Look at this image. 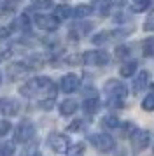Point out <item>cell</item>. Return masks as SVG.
Returning a JSON list of instances; mask_svg holds the SVG:
<instances>
[{
  "label": "cell",
  "mask_w": 154,
  "mask_h": 156,
  "mask_svg": "<svg viewBox=\"0 0 154 156\" xmlns=\"http://www.w3.org/2000/svg\"><path fill=\"white\" fill-rule=\"evenodd\" d=\"M9 130H11V123H9V121H0V137L7 135Z\"/></svg>",
  "instance_id": "30"
},
{
  "label": "cell",
  "mask_w": 154,
  "mask_h": 156,
  "mask_svg": "<svg viewBox=\"0 0 154 156\" xmlns=\"http://www.w3.org/2000/svg\"><path fill=\"white\" fill-rule=\"evenodd\" d=\"M144 30L145 32H154V12H149V16L144 21Z\"/></svg>",
  "instance_id": "27"
},
{
  "label": "cell",
  "mask_w": 154,
  "mask_h": 156,
  "mask_svg": "<svg viewBox=\"0 0 154 156\" xmlns=\"http://www.w3.org/2000/svg\"><path fill=\"white\" fill-rule=\"evenodd\" d=\"M19 111V102L11 98V97H4L0 98V112H4L5 116H16Z\"/></svg>",
  "instance_id": "10"
},
{
  "label": "cell",
  "mask_w": 154,
  "mask_h": 156,
  "mask_svg": "<svg viewBox=\"0 0 154 156\" xmlns=\"http://www.w3.org/2000/svg\"><path fill=\"white\" fill-rule=\"evenodd\" d=\"M32 4H33L35 9L44 11V9H49L51 5H53V0H32Z\"/></svg>",
  "instance_id": "26"
},
{
  "label": "cell",
  "mask_w": 154,
  "mask_h": 156,
  "mask_svg": "<svg viewBox=\"0 0 154 156\" xmlns=\"http://www.w3.org/2000/svg\"><path fill=\"white\" fill-rule=\"evenodd\" d=\"M82 62L89 67H103L110 62V55L107 51L102 49H93V51H86L82 55Z\"/></svg>",
  "instance_id": "3"
},
{
  "label": "cell",
  "mask_w": 154,
  "mask_h": 156,
  "mask_svg": "<svg viewBox=\"0 0 154 156\" xmlns=\"http://www.w3.org/2000/svg\"><path fill=\"white\" fill-rule=\"evenodd\" d=\"M89 142L91 146L102 153H107V151H112L114 146H116V140L112 139L109 133H93L89 135Z\"/></svg>",
  "instance_id": "4"
},
{
  "label": "cell",
  "mask_w": 154,
  "mask_h": 156,
  "mask_svg": "<svg viewBox=\"0 0 154 156\" xmlns=\"http://www.w3.org/2000/svg\"><path fill=\"white\" fill-rule=\"evenodd\" d=\"M72 11L74 9L70 7V5H56L54 7V16L58 20H67V18H72Z\"/></svg>",
  "instance_id": "18"
},
{
  "label": "cell",
  "mask_w": 154,
  "mask_h": 156,
  "mask_svg": "<svg viewBox=\"0 0 154 156\" xmlns=\"http://www.w3.org/2000/svg\"><path fill=\"white\" fill-rule=\"evenodd\" d=\"M112 7V0H93L91 9L93 12H96L98 16H107Z\"/></svg>",
  "instance_id": "11"
},
{
  "label": "cell",
  "mask_w": 154,
  "mask_h": 156,
  "mask_svg": "<svg viewBox=\"0 0 154 156\" xmlns=\"http://www.w3.org/2000/svg\"><path fill=\"white\" fill-rule=\"evenodd\" d=\"M91 12H93V9H91V5H77V7H74V11H72V16L74 18H86V16H89Z\"/></svg>",
  "instance_id": "20"
},
{
  "label": "cell",
  "mask_w": 154,
  "mask_h": 156,
  "mask_svg": "<svg viewBox=\"0 0 154 156\" xmlns=\"http://www.w3.org/2000/svg\"><path fill=\"white\" fill-rule=\"evenodd\" d=\"M102 125H103L105 128H110V130H114V128H119V126H121V121H119L117 116L109 114V116H105L103 119H102Z\"/></svg>",
  "instance_id": "19"
},
{
  "label": "cell",
  "mask_w": 154,
  "mask_h": 156,
  "mask_svg": "<svg viewBox=\"0 0 154 156\" xmlns=\"http://www.w3.org/2000/svg\"><path fill=\"white\" fill-rule=\"evenodd\" d=\"M142 109L147 112H152L154 111V93H149L147 97H144L142 100Z\"/></svg>",
  "instance_id": "22"
},
{
  "label": "cell",
  "mask_w": 154,
  "mask_h": 156,
  "mask_svg": "<svg viewBox=\"0 0 154 156\" xmlns=\"http://www.w3.org/2000/svg\"><path fill=\"white\" fill-rule=\"evenodd\" d=\"M82 154H84V146L82 144H75V146L68 147V151H67V156H82Z\"/></svg>",
  "instance_id": "25"
},
{
  "label": "cell",
  "mask_w": 154,
  "mask_h": 156,
  "mask_svg": "<svg viewBox=\"0 0 154 156\" xmlns=\"http://www.w3.org/2000/svg\"><path fill=\"white\" fill-rule=\"evenodd\" d=\"M11 32H12V27H4V28H0V39L9 37L11 35Z\"/></svg>",
  "instance_id": "31"
},
{
  "label": "cell",
  "mask_w": 154,
  "mask_h": 156,
  "mask_svg": "<svg viewBox=\"0 0 154 156\" xmlns=\"http://www.w3.org/2000/svg\"><path fill=\"white\" fill-rule=\"evenodd\" d=\"M79 86H81V81L75 74H65L60 79V88H61L63 93H74L79 90Z\"/></svg>",
  "instance_id": "9"
},
{
  "label": "cell",
  "mask_w": 154,
  "mask_h": 156,
  "mask_svg": "<svg viewBox=\"0 0 154 156\" xmlns=\"http://www.w3.org/2000/svg\"><path fill=\"white\" fill-rule=\"evenodd\" d=\"M124 34L126 32H100L96 35H93V41L91 42L93 44H105V42H109V39H112V37L124 35Z\"/></svg>",
  "instance_id": "15"
},
{
  "label": "cell",
  "mask_w": 154,
  "mask_h": 156,
  "mask_svg": "<svg viewBox=\"0 0 154 156\" xmlns=\"http://www.w3.org/2000/svg\"><path fill=\"white\" fill-rule=\"evenodd\" d=\"M19 93L25 95V97H39V95H44L46 98H53L56 97V84L51 81L49 77H33L26 81L25 84L19 88Z\"/></svg>",
  "instance_id": "1"
},
{
  "label": "cell",
  "mask_w": 154,
  "mask_h": 156,
  "mask_svg": "<svg viewBox=\"0 0 154 156\" xmlns=\"http://www.w3.org/2000/svg\"><path fill=\"white\" fill-rule=\"evenodd\" d=\"M103 91L109 98H119L124 100L128 97V86L124 83H121L117 79H109L103 86Z\"/></svg>",
  "instance_id": "2"
},
{
  "label": "cell",
  "mask_w": 154,
  "mask_h": 156,
  "mask_svg": "<svg viewBox=\"0 0 154 156\" xmlns=\"http://www.w3.org/2000/svg\"><path fill=\"white\" fill-rule=\"evenodd\" d=\"M137 67H138L137 60H130V62H126V63L121 65V69H119V74H121L123 77H131L133 74L137 72Z\"/></svg>",
  "instance_id": "16"
},
{
  "label": "cell",
  "mask_w": 154,
  "mask_h": 156,
  "mask_svg": "<svg viewBox=\"0 0 154 156\" xmlns=\"http://www.w3.org/2000/svg\"><path fill=\"white\" fill-rule=\"evenodd\" d=\"M33 156H40V154H33Z\"/></svg>",
  "instance_id": "33"
},
{
  "label": "cell",
  "mask_w": 154,
  "mask_h": 156,
  "mask_svg": "<svg viewBox=\"0 0 154 156\" xmlns=\"http://www.w3.org/2000/svg\"><path fill=\"white\" fill-rule=\"evenodd\" d=\"M47 146L53 149L54 153H58V154H67V151H68V147H70V142L63 133L54 132V133H51L47 137Z\"/></svg>",
  "instance_id": "5"
},
{
  "label": "cell",
  "mask_w": 154,
  "mask_h": 156,
  "mask_svg": "<svg viewBox=\"0 0 154 156\" xmlns=\"http://www.w3.org/2000/svg\"><path fill=\"white\" fill-rule=\"evenodd\" d=\"M35 25L40 30L46 32H54L60 27V20L54 14H37L35 16Z\"/></svg>",
  "instance_id": "7"
},
{
  "label": "cell",
  "mask_w": 154,
  "mask_h": 156,
  "mask_svg": "<svg viewBox=\"0 0 154 156\" xmlns=\"http://www.w3.org/2000/svg\"><path fill=\"white\" fill-rule=\"evenodd\" d=\"M130 142L135 147V151H142L149 146L151 142V133L147 130H142V128H133L131 133H130Z\"/></svg>",
  "instance_id": "6"
},
{
  "label": "cell",
  "mask_w": 154,
  "mask_h": 156,
  "mask_svg": "<svg viewBox=\"0 0 154 156\" xmlns=\"http://www.w3.org/2000/svg\"><path fill=\"white\" fill-rule=\"evenodd\" d=\"M82 109L86 114H95L100 109V100H98V97H86L82 102Z\"/></svg>",
  "instance_id": "14"
},
{
  "label": "cell",
  "mask_w": 154,
  "mask_h": 156,
  "mask_svg": "<svg viewBox=\"0 0 154 156\" xmlns=\"http://www.w3.org/2000/svg\"><path fill=\"white\" fill-rule=\"evenodd\" d=\"M152 0H131L130 2V11L131 12H145L151 7Z\"/></svg>",
  "instance_id": "17"
},
{
  "label": "cell",
  "mask_w": 154,
  "mask_h": 156,
  "mask_svg": "<svg viewBox=\"0 0 154 156\" xmlns=\"http://www.w3.org/2000/svg\"><path fill=\"white\" fill-rule=\"evenodd\" d=\"M12 154H14V144H11V142L0 144V156H12Z\"/></svg>",
  "instance_id": "23"
},
{
  "label": "cell",
  "mask_w": 154,
  "mask_h": 156,
  "mask_svg": "<svg viewBox=\"0 0 154 156\" xmlns=\"http://www.w3.org/2000/svg\"><path fill=\"white\" fill-rule=\"evenodd\" d=\"M151 88H152V91H154V84H151Z\"/></svg>",
  "instance_id": "32"
},
{
  "label": "cell",
  "mask_w": 154,
  "mask_h": 156,
  "mask_svg": "<svg viewBox=\"0 0 154 156\" xmlns=\"http://www.w3.org/2000/svg\"><path fill=\"white\" fill-rule=\"evenodd\" d=\"M0 2H2V0H0Z\"/></svg>",
  "instance_id": "34"
},
{
  "label": "cell",
  "mask_w": 154,
  "mask_h": 156,
  "mask_svg": "<svg viewBox=\"0 0 154 156\" xmlns=\"http://www.w3.org/2000/svg\"><path fill=\"white\" fill-rule=\"evenodd\" d=\"M116 56H117L119 60L128 58V56H130V48H128V46H119L117 49H116Z\"/></svg>",
  "instance_id": "28"
},
{
  "label": "cell",
  "mask_w": 154,
  "mask_h": 156,
  "mask_svg": "<svg viewBox=\"0 0 154 156\" xmlns=\"http://www.w3.org/2000/svg\"><path fill=\"white\" fill-rule=\"evenodd\" d=\"M91 27H93L91 23H86V25H84V23H82V25H75L74 30H72L70 34H75V32H77V35H86V34L91 30Z\"/></svg>",
  "instance_id": "24"
},
{
  "label": "cell",
  "mask_w": 154,
  "mask_h": 156,
  "mask_svg": "<svg viewBox=\"0 0 154 156\" xmlns=\"http://www.w3.org/2000/svg\"><path fill=\"white\" fill-rule=\"evenodd\" d=\"M84 126H86V125H84L82 119H75L68 126V132H81V130H84Z\"/></svg>",
  "instance_id": "29"
},
{
  "label": "cell",
  "mask_w": 154,
  "mask_h": 156,
  "mask_svg": "<svg viewBox=\"0 0 154 156\" xmlns=\"http://www.w3.org/2000/svg\"><path fill=\"white\" fill-rule=\"evenodd\" d=\"M35 137V126L30 121H23L21 125H18L16 132H14V139L18 142H30Z\"/></svg>",
  "instance_id": "8"
},
{
  "label": "cell",
  "mask_w": 154,
  "mask_h": 156,
  "mask_svg": "<svg viewBox=\"0 0 154 156\" xmlns=\"http://www.w3.org/2000/svg\"><path fill=\"white\" fill-rule=\"evenodd\" d=\"M77 109H79V104L74 98H67L60 104V112H61V116H72Z\"/></svg>",
  "instance_id": "13"
},
{
  "label": "cell",
  "mask_w": 154,
  "mask_h": 156,
  "mask_svg": "<svg viewBox=\"0 0 154 156\" xmlns=\"http://www.w3.org/2000/svg\"><path fill=\"white\" fill-rule=\"evenodd\" d=\"M142 53L144 56H154V37H147L142 42Z\"/></svg>",
  "instance_id": "21"
},
{
  "label": "cell",
  "mask_w": 154,
  "mask_h": 156,
  "mask_svg": "<svg viewBox=\"0 0 154 156\" xmlns=\"http://www.w3.org/2000/svg\"><path fill=\"white\" fill-rule=\"evenodd\" d=\"M147 84H149V72H138V76L133 79V93H140L147 88Z\"/></svg>",
  "instance_id": "12"
}]
</instances>
